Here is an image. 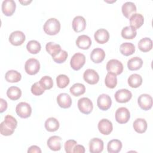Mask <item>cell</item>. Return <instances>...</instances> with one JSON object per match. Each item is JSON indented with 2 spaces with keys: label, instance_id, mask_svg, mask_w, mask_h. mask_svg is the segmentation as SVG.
<instances>
[{
  "label": "cell",
  "instance_id": "obj_13",
  "mask_svg": "<svg viewBox=\"0 0 153 153\" xmlns=\"http://www.w3.org/2000/svg\"><path fill=\"white\" fill-rule=\"evenodd\" d=\"M115 100L118 103H127L132 97V93L127 89H120L115 93Z\"/></svg>",
  "mask_w": 153,
  "mask_h": 153
},
{
  "label": "cell",
  "instance_id": "obj_1",
  "mask_svg": "<svg viewBox=\"0 0 153 153\" xmlns=\"http://www.w3.org/2000/svg\"><path fill=\"white\" fill-rule=\"evenodd\" d=\"M17 126V121L16 119L10 115H7L4 121L0 124V132L3 136H10L14 132Z\"/></svg>",
  "mask_w": 153,
  "mask_h": 153
},
{
  "label": "cell",
  "instance_id": "obj_27",
  "mask_svg": "<svg viewBox=\"0 0 153 153\" xmlns=\"http://www.w3.org/2000/svg\"><path fill=\"white\" fill-rule=\"evenodd\" d=\"M45 129L50 132H54L57 131L59 128V121L54 118L50 117L45 122Z\"/></svg>",
  "mask_w": 153,
  "mask_h": 153
},
{
  "label": "cell",
  "instance_id": "obj_23",
  "mask_svg": "<svg viewBox=\"0 0 153 153\" xmlns=\"http://www.w3.org/2000/svg\"><path fill=\"white\" fill-rule=\"evenodd\" d=\"M105 57V51L100 48L93 49L90 53V59L94 63H101Z\"/></svg>",
  "mask_w": 153,
  "mask_h": 153
},
{
  "label": "cell",
  "instance_id": "obj_47",
  "mask_svg": "<svg viewBox=\"0 0 153 153\" xmlns=\"http://www.w3.org/2000/svg\"><path fill=\"white\" fill-rule=\"evenodd\" d=\"M32 2V1H19V2L20 3H21L22 5H27L28 4H29V3H30Z\"/></svg>",
  "mask_w": 153,
  "mask_h": 153
},
{
  "label": "cell",
  "instance_id": "obj_5",
  "mask_svg": "<svg viewBox=\"0 0 153 153\" xmlns=\"http://www.w3.org/2000/svg\"><path fill=\"white\" fill-rule=\"evenodd\" d=\"M16 112L18 116L22 118L29 117L32 113V108L30 105L24 102H20L16 107Z\"/></svg>",
  "mask_w": 153,
  "mask_h": 153
},
{
  "label": "cell",
  "instance_id": "obj_29",
  "mask_svg": "<svg viewBox=\"0 0 153 153\" xmlns=\"http://www.w3.org/2000/svg\"><path fill=\"white\" fill-rule=\"evenodd\" d=\"M120 51L123 55L128 56L134 53L135 47L134 44L131 42H124L121 44L120 47Z\"/></svg>",
  "mask_w": 153,
  "mask_h": 153
},
{
  "label": "cell",
  "instance_id": "obj_20",
  "mask_svg": "<svg viewBox=\"0 0 153 153\" xmlns=\"http://www.w3.org/2000/svg\"><path fill=\"white\" fill-rule=\"evenodd\" d=\"M62 138L58 136H52L50 137L47 142L48 147L53 151H57L60 150L62 145Z\"/></svg>",
  "mask_w": 153,
  "mask_h": 153
},
{
  "label": "cell",
  "instance_id": "obj_36",
  "mask_svg": "<svg viewBox=\"0 0 153 153\" xmlns=\"http://www.w3.org/2000/svg\"><path fill=\"white\" fill-rule=\"evenodd\" d=\"M137 34L136 30L130 26L124 27L121 30V36L123 38L126 39H133Z\"/></svg>",
  "mask_w": 153,
  "mask_h": 153
},
{
  "label": "cell",
  "instance_id": "obj_12",
  "mask_svg": "<svg viewBox=\"0 0 153 153\" xmlns=\"http://www.w3.org/2000/svg\"><path fill=\"white\" fill-rule=\"evenodd\" d=\"M83 78L85 82L91 85L96 84L99 80L98 73L94 69H88L85 70L83 74Z\"/></svg>",
  "mask_w": 153,
  "mask_h": 153
},
{
  "label": "cell",
  "instance_id": "obj_17",
  "mask_svg": "<svg viewBox=\"0 0 153 153\" xmlns=\"http://www.w3.org/2000/svg\"><path fill=\"white\" fill-rule=\"evenodd\" d=\"M72 28L76 32H81L84 30L86 27L85 19L81 16H78L74 17L72 20Z\"/></svg>",
  "mask_w": 153,
  "mask_h": 153
},
{
  "label": "cell",
  "instance_id": "obj_34",
  "mask_svg": "<svg viewBox=\"0 0 153 153\" xmlns=\"http://www.w3.org/2000/svg\"><path fill=\"white\" fill-rule=\"evenodd\" d=\"M105 85L109 88H114L117 84V75L111 72H108L105 79Z\"/></svg>",
  "mask_w": 153,
  "mask_h": 153
},
{
  "label": "cell",
  "instance_id": "obj_35",
  "mask_svg": "<svg viewBox=\"0 0 153 153\" xmlns=\"http://www.w3.org/2000/svg\"><path fill=\"white\" fill-rule=\"evenodd\" d=\"M70 93L74 96H79L85 91V85L81 83H75L71 87Z\"/></svg>",
  "mask_w": 153,
  "mask_h": 153
},
{
  "label": "cell",
  "instance_id": "obj_15",
  "mask_svg": "<svg viewBox=\"0 0 153 153\" xmlns=\"http://www.w3.org/2000/svg\"><path fill=\"white\" fill-rule=\"evenodd\" d=\"M16 4L13 0H5L2 3V11L6 16H11L15 12Z\"/></svg>",
  "mask_w": 153,
  "mask_h": 153
},
{
  "label": "cell",
  "instance_id": "obj_25",
  "mask_svg": "<svg viewBox=\"0 0 153 153\" xmlns=\"http://www.w3.org/2000/svg\"><path fill=\"white\" fill-rule=\"evenodd\" d=\"M133 127L135 131L137 133H143L147 129V122L145 119L139 118L134 121L133 123Z\"/></svg>",
  "mask_w": 153,
  "mask_h": 153
},
{
  "label": "cell",
  "instance_id": "obj_16",
  "mask_svg": "<svg viewBox=\"0 0 153 153\" xmlns=\"http://www.w3.org/2000/svg\"><path fill=\"white\" fill-rule=\"evenodd\" d=\"M103 142L102 139L94 137L89 142V151L91 153H100L103 149Z\"/></svg>",
  "mask_w": 153,
  "mask_h": 153
},
{
  "label": "cell",
  "instance_id": "obj_21",
  "mask_svg": "<svg viewBox=\"0 0 153 153\" xmlns=\"http://www.w3.org/2000/svg\"><path fill=\"white\" fill-rule=\"evenodd\" d=\"M76 45L79 48L87 50L91 45V39L86 35H79L76 40Z\"/></svg>",
  "mask_w": 153,
  "mask_h": 153
},
{
  "label": "cell",
  "instance_id": "obj_11",
  "mask_svg": "<svg viewBox=\"0 0 153 153\" xmlns=\"http://www.w3.org/2000/svg\"><path fill=\"white\" fill-rule=\"evenodd\" d=\"M97 105L99 108L102 111H107L112 105L111 97L106 94H102L97 97Z\"/></svg>",
  "mask_w": 153,
  "mask_h": 153
},
{
  "label": "cell",
  "instance_id": "obj_45",
  "mask_svg": "<svg viewBox=\"0 0 153 153\" xmlns=\"http://www.w3.org/2000/svg\"><path fill=\"white\" fill-rule=\"evenodd\" d=\"M85 148L84 146L81 145H76L74 148L73 152L74 153H84L85 152Z\"/></svg>",
  "mask_w": 153,
  "mask_h": 153
},
{
  "label": "cell",
  "instance_id": "obj_42",
  "mask_svg": "<svg viewBox=\"0 0 153 153\" xmlns=\"http://www.w3.org/2000/svg\"><path fill=\"white\" fill-rule=\"evenodd\" d=\"M45 90L42 88L39 82H35L31 87V92L35 96H39L44 93Z\"/></svg>",
  "mask_w": 153,
  "mask_h": 153
},
{
  "label": "cell",
  "instance_id": "obj_24",
  "mask_svg": "<svg viewBox=\"0 0 153 153\" xmlns=\"http://www.w3.org/2000/svg\"><path fill=\"white\" fill-rule=\"evenodd\" d=\"M130 26L133 28L139 29L141 27L144 22V17L143 16L139 13H134L130 17Z\"/></svg>",
  "mask_w": 153,
  "mask_h": 153
},
{
  "label": "cell",
  "instance_id": "obj_40",
  "mask_svg": "<svg viewBox=\"0 0 153 153\" xmlns=\"http://www.w3.org/2000/svg\"><path fill=\"white\" fill-rule=\"evenodd\" d=\"M39 82L44 90L51 89L53 86V79L50 76L45 75L42 76L40 79Z\"/></svg>",
  "mask_w": 153,
  "mask_h": 153
},
{
  "label": "cell",
  "instance_id": "obj_18",
  "mask_svg": "<svg viewBox=\"0 0 153 153\" xmlns=\"http://www.w3.org/2000/svg\"><path fill=\"white\" fill-rule=\"evenodd\" d=\"M94 38L97 43L101 44H105L109 41V33L105 29H99L94 33Z\"/></svg>",
  "mask_w": 153,
  "mask_h": 153
},
{
  "label": "cell",
  "instance_id": "obj_37",
  "mask_svg": "<svg viewBox=\"0 0 153 153\" xmlns=\"http://www.w3.org/2000/svg\"><path fill=\"white\" fill-rule=\"evenodd\" d=\"M46 51L52 56H55L61 51V46L58 44H55L53 42L47 43L45 45Z\"/></svg>",
  "mask_w": 153,
  "mask_h": 153
},
{
  "label": "cell",
  "instance_id": "obj_19",
  "mask_svg": "<svg viewBox=\"0 0 153 153\" xmlns=\"http://www.w3.org/2000/svg\"><path fill=\"white\" fill-rule=\"evenodd\" d=\"M57 102L60 108L66 109L71 107L72 105V99L68 94L63 93L57 96Z\"/></svg>",
  "mask_w": 153,
  "mask_h": 153
},
{
  "label": "cell",
  "instance_id": "obj_30",
  "mask_svg": "<svg viewBox=\"0 0 153 153\" xmlns=\"http://www.w3.org/2000/svg\"><path fill=\"white\" fill-rule=\"evenodd\" d=\"M5 78L7 82H17L20 81L22 78V75L20 72L15 70L8 71L5 75Z\"/></svg>",
  "mask_w": 153,
  "mask_h": 153
},
{
  "label": "cell",
  "instance_id": "obj_32",
  "mask_svg": "<svg viewBox=\"0 0 153 153\" xmlns=\"http://www.w3.org/2000/svg\"><path fill=\"white\" fill-rule=\"evenodd\" d=\"M7 97L12 100H18L22 96V90L16 86H11L9 87L7 91Z\"/></svg>",
  "mask_w": 153,
  "mask_h": 153
},
{
  "label": "cell",
  "instance_id": "obj_38",
  "mask_svg": "<svg viewBox=\"0 0 153 153\" xmlns=\"http://www.w3.org/2000/svg\"><path fill=\"white\" fill-rule=\"evenodd\" d=\"M27 50L31 54H37L41 49L40 43L36 40H31L29 41L26 45Z\"/></svg>",
  "mask_w": 153,
  "mask_h": 153
},
{
  "label": "cell",
  "instance_id": "obj_26",
  "mask_svg": "<svg viewBox=\"0 0 153 153\" xmlns=\"http://www.w3.org/2000/svg\"><path fill=\"white\" fill-rule=\"evenodd\" d=\"M122 143L118 139H112L108 142L107 145V150L109 153L119 152L122 148Z\"/></svg>",
  "mask_w": 153,
  "mask_h": 153
},
{
  "label": "cell",
  "instance_id": "obj_33",
  "mask_svg": "<svg viewBox=\"0 0 153 153\" xmlns=\"http://www.w3.org/2000/svg\"><path fill=\"white\" fill-rule=\"evenodd\" d=\"M127 82L130 87L137 88L142 84V78L137 74H133L128 78Z\"/></svg>",
  "mask_w": 153,
  "mask_h": 153
},
{
  "label": "cell",
  "instance_id": "obj_14",
  "mask_svg": "<svg viewBox=\"0 0 153 153\" xmlns=\"http://www.w3.org/2000/svg\"><path fill=\"white\" fill-rule=\"evenodd\" d=\"M97 127L100 133L104 135L109 134L113 130L112 123L106 118H103L99 121Z\"/></svg>",
  "mask_w": 153,
  "mask_h": 153
},
{
  "label": "cell",
  "instance_id": "obj_3",
  "mask_svg": "<svg viewBox=\"0 0 153 153\" xmlns=\"http://www.w3.org/2000/svg\"><path fill=\"white\" fill-rule=\"evenodd\" d=\"M85 63V56L81 53H76L71 59L70 65L75 71L79 70Z\"/></svg>",
  "mask_w": 153,
  "mask_h": 153
},
{
  "label": "cell",
  "instance_id": "obj_6",
  "mask_svg": "<svg viewBox=\"0 0 153 153\" xmlns=\"http://www.w3.org/2000/svg\"><path fill=\"white\" fill-rule=\"evenodd\" d=\"M106 67L108 72L113 73L116 75L121 74L124 69L123 63L117 59H111L109 60Z\"/></svg>",
  "mask_w": 153,
  "mask_h": 153
},
{
  "label": "cell",
  "instance_id": "obj_9",
  "mask_svg": "<svg viewBox=\"0 0 153 153\" xmlns=\"http://www.w3.org/2000/svg\"><path fill=\"white\" fill-rule=\"evenodd\" d=\"M137 103L142 109L148 111L152 106V97L148 94H142L137 99Z\"/></svg>",
  "mask_w": 153,
  "mask_h": 153
},
{
  "label": "cell",
  "instance_id": "obj_44",
  "mask_svg": "<svg viewBox=\"0 0 153 153\" xmlns=\"http://www.w3.org/2000/svg\"><path fill=\"white\" fill-rule=\"evenodd\" d=\"M0 112L1 113H2L3 112L5 111L6 109H7V106H8V105H7V102L6 100H5L4 99H0Z\"/></svg>",
  "mask_w": 153,
  "mask_h": 153
},
{
  "label": "cell",
  "instance_id": "obj_8",
  "mask_svg": "<svg viewBox=\"0 0 153 153\" xmlns=\"http://www.w3.org/2000/svg\"><path fill=\"white\" fill-rule=\"evenodd\" d=\"M115 120L120 124L127 123L130 117L129 110L126 107H120L118 108L115 114Z\"/></svg>",
  "mask_w": 153,
  "mask_h": 153
},
{
  "label": "cell",
  "instance_id": "obj_41",
  "mask_svg": "<svg viewBox=\"0 0 153 153\" xmlns=\"http://www.w3.org/2000/svg\"><path fill=\"white\" fill-rule=\"evenodd\" d=\"M68 56V53L65 50H61V51L57 55L52 57V58L56 63H62L66 61Z\"/></svg>",
  "mask_w": 153,
  "mask_h": 153
},
{
  "label": "cell",
  "instance_id": "obj_31",
  "mask_svg": "<svg viewBox=\"0 0 153 153\" xmlns=\"http://www.w3.org/2000/svg\"><path fill=\"white\" fill-rule=\"evenodd\" d=\"M138 48L142 52H148L152 48V41L149 38H143L139 41Z\"/></svg>",
  "mask_w": 153,
  "mask_h": 153
},
{
  "label": "cell",
  "instance_id": "obj_10",
  "mask_svg": "<svg viewBox=\"0 0 153 153\" xmlns=\"http://www.w3.org/2000/svg\"><path fill=\"white\" fill-rule=\"evenodd\" d=\"M26 39L24 33L20 30L13 32L9 36L10 42L14 46H19L23 44Z\"/></svg>",
  "mask_w": 153,
  "mask_h": 153
},
{
  "label": "cell",
  "instance_id": "obj_39",
  "mask_svg": "<svg viewBox=\"0 0 153 153\" xmlns=\"http://www.w3.org/2000/svg\"><path fill=\"white\" fill-rule=\"evenodd\" d=\"M70 80L69 77L64 74H60L56 78V82L57 87L60 88H64L68 85Z\"/></svg>",
  "mask_w": 153,
  "mask_h": 153
},
{
  "label": "cell",
  "instance_id": "obj_46",
  "mask_svg": "<svg viewBox=\"0 0 153 153\" xmlns=\"http://www.w3.org/2000/svg\"><path fill=\"white\" fill-rule=\"evenodd\" d=\"M27 152L28 153H34V152H37V153H41V150L40 148L38 146L36 145H32L30 146L28 149H27Z\"/></svg>",
  "mask_w": 153,
  "mask_h": 153
},
{
  "label": "cell",
  "instance_id": "obj_4",
  "mask_svg": "<svg viewBox=\"0 0 153 153\" xmlns=\"http://www.w3.org/2000/svg\"><path fill=\"white\" fill-rule=\"evenodd\" d=\"M25 69L27 74L30 75H35L40 69V63L37 59L30 58L25 63Z\"/></svg>",
  "mask_w": 153,
  "mask_h": 153
},
{
  "label": "cell",
  "instance_id": "obj_43",
  "mask_svg": "<svg viewBox=\"0 0 153 153\" xmlns=\"http://www.w3.org/2000/svg\"><path fill=\"white\" fill-rule=\"evenodd\" d=\"M77 142L76 140L74 139H70L66 141L64 145V148L66 152L67 153H72L73 152V150Z\"/></svg>",
  "mask_w": 153,
  "mask_h": 153
},
{
  "label": "cell",
  "instance_id": "obj_22",
  "mask_svg": "<svg viewBox=\"0 0 153 153\" xmlns=\"http://www.w3.org/2000/svg\"><path fill=\"white\" fill-rule=\"evenodd\" d=\"M121 10L123 15L127 19H130V17L134 14L136 11V7L135 4L132 2H126L122 5Z\"/></svg>",
  "mask_w": 153,
  "mask_h": 153
},
{
  "label": "cell",
  "instance_id": "obj_7",
  "mask_svg": "<svg viewBox=\"0 0 153 153\" xmlns=\"http://www.w3.org/2000/svg\"><path fill=\"white\" fill-rule=\"evenodd\" d=\"M78 108L79 111L84 114H89L93 109V103L88 97H82L78 101Z\"/></svg>",
  "mask_w": 153,
  "mask_h": 153
},
{
  "label": "cell",
  "instance_id": "obj_2",
  "mask_svg": "<svg viewBox=\"0 0 153 153\" xmlns=\"http://www.w3.org/2000/svg\"><path fill=\"white\" fill-rule=\"evenodd\" d=\"M43 29L47 35H55L60 30V23L56 18H50L44 23Z\"/></svg>",
  "mask_w": 153,
  "mask_h": 153
},
{
  "label": "cell",
  "instance_id": "obj_28",
  "mask_svg": "<svg viewBox=\"0 0 153 153\" xmlns=\"http://www.w3.org/2000/svg\"><path fill=\"white\" fill-rule=\"evenodd\" d=\"M143 65V60L139 57H134L128 60L127 67L130 71H136L141 68Z\"/></svg>",
  "mask_w": 153,
  "mask_h": 153
}]
</instances>
